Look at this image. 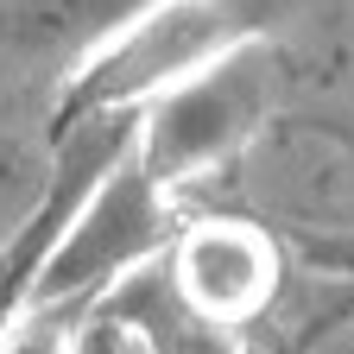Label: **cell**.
I'll return each mask as SVG.
<instances>
[{
    "label": "cell",
    "mask_w": 354,
    "mask_h": 354,
    "mask_svg": "<svg viewBox=\"0 0 354 354\" xmlns=\"http://www.w3.org/2000/svg\"><path fill=\"white\" fill-rule=\"evenodd\" d=\"M158 196L165 190H152V177L133 158L114 165L108 184L70 215V228L57 234V247L32 272L26 310H38V317H76L102 291H114L127 272H140L152 253H171V228H165Z\"/></svg>",
    "instance_id": "cell-1"
},
{
    "label": "cell",
    "mask_w": 354,
    "mask_h": 354,
    "mask_svg": "<svg viewBox=\"0 0 354 354\" xmlns=\"http://www.w3.org/2000/svg\"><path fill=\"white\" fill-rule=\"evenodd\" d=\"M266 114V64L247 51H228L203 76L177 82L171 95L146 102L133 127V165L152 177V190H184L190 177L234 158Z\"/></svg>",
    "instance_id": "cell-2"
},
{
    "label": "cell",
    "mask_w": 354,
    "mask_h": 354,
    "mask_svg": "<svg viewBox=\"0 0 354 354\" xmlns=\"http://www.w3.org/2000/svg\"><path fill=\"white\" fill-rule=\"evenodd\" d=\"M241 7L234 0H165L146 19H133L108 51L88 64L82 82V108H133V102H158L177 82L203 76L228 51H241Z\"/></svg>",
    "instance_id": "cell-3"
},
{
    "label": "cell",
    "mask_w": 354,
    "mask_h": 354,
    "mask_svg": "<svg viewBox=\"0 0 354 354\" xmlns=\"http://www.w3.org/2000/svg\"><path fill=\"white\" fill-rule=\"evenodd\" d=\"M279 279H285L279 241L266 228H253V221L215 215V221H196V228H184L171 241V285L165 291L203 329L234 335L279 297Z\"/></svg>",
    "instance_id": "cell-4"
},
{
    "label": "cell",
    "mask_w": 354,
    "mask_h": 354,
    "mask_svg": "<svg viewBox=\"0 0 354 354\" xmlns=\"http://www.w3.org/2000/svg\"><path fill=\"white\" fill-rule=\"evenodd\" d=\"M165 0H0V64L57 70L64 57L95 64L108 44Z\"/></svg>",
    "instance_id": "cell-5"
},
{
    "label": "cell",
    "mask_w": 354,
    "mask_h": 354,
    "mask_svg": "<svg viewBox=\"0 0 354 354\" xmlns=\"http://www.w3.org/2000/svg\"><path fill=\"white\" fill-rule=\"evenodd\" d=\"M120 354H146V342H120Z\"/></svg>",
    "instance_id": "cell-6"
}]
</instances>
